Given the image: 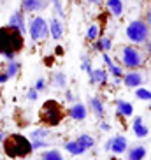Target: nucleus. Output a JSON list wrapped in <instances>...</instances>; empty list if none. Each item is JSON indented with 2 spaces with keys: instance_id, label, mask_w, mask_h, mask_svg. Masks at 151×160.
<instances>
[{
  "instance_id": "obj_1",
  "label": "nucleus",
  "mask_w": 151,
  "mask_h": 160,
  "mask_svg": "<svg viewBox=\"0 0 151 160\" xmlns=\"http://www.w3.org/2000/svg\"><path fill=\"white\" fill-rule=\"evenodd\" d=\"M25 48V35L19 30L12 28L9 25L0 27V57H4L5 62L16 60L18 53Z\"/></svg>"
},
{
  "instance_id": "obj_2",
  "label": "nucleus",
  "mask_w": 151,
  "mask_h": 160,
  "mask_svg": "<svg viewBox=\"0 0 151 160\" xmlns=\"http://www.w3.org/2000/svg\"><path fill=\"white\" fill-rule=\"evenodd\" d=\"M2 142H4V153L9 158H25L33 151L32 141L21 134H11V136L4 137Z\"/></svg>"
},
{
  "instance_id": "obj_3",
  "label": "nucleus",
  "mask_w": 151,
  "mask_h": 160,
  "mask_svg": "<svg viewBox=\"0 0 151 160\" xmlns=\"http://www.w3.org/2000/svg\"><path fill=\"white\" fill-rule=\"evenodd\" d=\"M119 63L128 71H137L146 63V55L134 44H125L119 49Z\"/></svg>"
},
{
  "instance_id": "obj_4",
  "label": "nucleus",
  "mask_w": 151,
  "mask_h": 160,
  "mask_svg": "<svg viewBox=\"0 0 151 160\" xmlns=\"http://www.w3.org/2000/svg\"><path fill=\"white\" fill-rule=\"evenodd\" d=\"M151 35V30L144 19H132L125 27V37L134 46H142Z\"/></svg>"
},
{
  "instance_id": "obj_5",
  "label": "nucleus",
  "mask_w": 151,
  "mask_h": 160,
  "mask_svg": "<svg viewBox=\"0 0 151 160\" xmlns=\"http://www.w3.org/2000/svg\"><path fill=\"white\" fill-rule=\"evenodd\" d=\"M39 118H41V122L44 125H47V127H56V125H60L61 120H63V108H61V104L55 99H47L42 104L41 111H39Z\"/></svg>"
},
{
  "instance_id": "obj_6",
  "label": "nucleus",
  "mask_w": 151,
  "mask_h": 160,
  "mask_svg": "<svg viewBox=\"0 0 151 160\" xmlns=\"http://www.w3.org/2000/svg\"><path fill=\"white\" fill-rule=\"evenodd\" d=\"M27 33L33 42H41L49 37V25L42 16H33L27 23Z\"/></svg>"
},
{
  "instance_id": "obj_7",
  "label": "nucleus",
  "mask_w": 151,
  "mask_h": 160,
  "mask_svg": "<svg viewBox=\"0 0 151 160\" xmlns=\"http://www.w3.org/2000/svg\"><path fill=\"white\" fill-rule=\"evenodd\" d=\"M104 150H105V151H111V153H114V155H123V153L128 150L127 137L121 136V134L109 137L107 141L104 142Z\"/></svg>"
},
{
  "instance_id": "obj_8",
  "label": "nucleus",
  "mask_w": 151,
  "mask_h": 160,
  "mask_svg": "<svg viewBox=\"0 0 151 160\" xmlns=\"http://www.w3.org/2000/svg\"><path fill=\"white\" fill-rule=\"evenodd\" d=\"M121 83L127 86V88L135 90V88H139V86L144 85V74H142V72H139V71H128V72H125V74H123Z\"/></svg>"
},
{
  "instance_id": "obj_9",
  "label": "nucleus",
  "mask_w": 151,
  "mask_h": 160,
  "mask_svg": "<svg viewBox=\"0 0 151 160\" xmlns=\"http://www.w3.org/2000/svg\"><path fill=\"white\" fill-rule=\"evenodd\" d=\"M67 114L74 122H85L86 116H88V108H86L85 104H81L79 100H76V102L71 104V108L67 109Z\"/></svg>"
},
{
  "instance_id": "obj_10",
  "label": "nucleus",
  "mask_w": 151,
  "mask_h": 160,
  "mask_svg": "<svg viewBox=\"0 0 151 160\" xmlns=\"http://www.w3.org/2000/svg\"><path fill=\"white\" fill-rule=\"evenodd\" d=\"M49 25V35H51L53 41H60L63 37V33H65V25L61 21V18L58 16H51V19L47 21Z\"/></svg>"
},
{
  "instance_id": "obj_11",
  "label": "nucleus",
  "mask_w": 151,
  "mask_h": 160,
  "mask_svg": "<svg viewBox=\"0 0 151 160\" xmlns=\"http://www.w3.org/2000/svg\"><path fill=\"white\" fill-rule=\"evenodd\" d=\"M9 27H12V28H16V30H19V32L23 33H27V18H25V12L21 9L19 11H14L12 14H11V18H9Z\"/></svg>"
},
{
  "instance_id": "obj_12",
  "label": "nucleus",
  "mask_w": 151,
  "mask_h": 160,
  "mask_svg": "<svg viewBox=\"0 0 151 160\" xmlns=\"http://www.w3.org/2000/svg\"><path fill=\"white\" fill-rule=\"evenodd\" d=\"M49 5V0H21V11L23 12H39Z\"/></svg>"
},
{
  "instance_id": "obj_13",
  "label": "nucleus",
  "mask_w": 151,
  "mask_h": 160,
  "mask_svg": "<svg viewBox=\"0 0 151 160\" xmlns=\"http://www.w3.org/2000/svg\"><path fill=\"white\" fill-rule=\"evenodd\" d=\"M88 76H90V85L93 86H105L109 83V78H111L105 69H93Z\"/></svg>"
},
{
  "instance_id": "obj_14",
  "label": "nucleus",
  "mask_w": 151,
  "mask_h": 160,
  "mask_svg": "<svg viewBox=\"0 0 151 160\" xmlns=\"http://www.w3.org/2000/svg\"><path fill=\"white\" fill-rule=\"evenodd\" d=\"M88 104H90V111H91V114H93L95 118L102 120V118L105 116V104H104V100L100 99L99 95H95V97H90Z\"/></svg>"
},
{
  "instance_id": "obj_15",
  "label": "nucleus",
  "mask_w": 151,
  "mask_h": 160,
  "mask_svg": "<svg viewBox=\"0 0 151 160\" xmlns=\"http://www.w3.org/2000/svg\"><path fill=\"white\" fill-rule=\"evenodd\" d=\"M91 49L97 53H107L113 49V39L109 35H99V39H95L91 42Z\"/></svg>"
},
{
  "instance_id": "obj_16",
  "label": "nucleus",
  "mask_w": 151,
  "mask_h": 160,
  "mask_svg": "<svg viewBox=\"0 0 151 160\" xmlns=\"http://www.w3.org/2000/svg\"><path fill=\"white\" fill-rule=\"evenodd\" d=\"M132 130H134V136L137 139H144V137L149 136V127L144 123V118L142 116H135L132 122Z\"/></svg>"
},
{
  "instance_id": "obj_17",
  "label": "nucleus",
  "mask_w": 151,
  "mask_h": 160,
  "mask_svg": "<svg viewBox=\"0 0 151 160\" xmlns=\"http://www.w3.org/2000/svg\"><path fill=\"white\" fill-rule=\"evenodd\" d=\"M105 5L114 18H121L125 14V2L123 0H105Z\"/></svg>"
},
{
  "instance_id": "obj_18",
  "label": "nucleus",
  "mask_w": 151,
  "mask_h": 160,
  "mask_svg": "<svg viewBox=\"0 0 151 160\" xmlns=\"http://www.w3.org/2000/svg\"><path fill=\"white\" fill-rule=\"evenodd\" d=\"M125 153H127V160H144V158H146V155H148L146 148H144L142 144L130 146Z\"/></svg>"
},
{
  "instance_id": "obj_19",
  "label": "nucleus",
  "mask_w": 151,
  "mask_h": 160,
  "mask_svg": "<svg viewBox=\"0 0 151 160\" xmlns=\"http://www.w3.org/2000/svg\"><path fill=\"white\" fill-rule=\"evenodd\" d=\"M116 114L121 116V118L134 116V106L128 102V100H123V99L116 100Z\"/></svg>"
},
{
  "instance_id": "obj_20",
  "label": "nucleus",
  "mask_w": 151,
  "mask_h": 160,
  "mask_svg": "<svg viewBox=\"0 0 151 160\" xmlns=\"http://www.w3.org/2000/svg\"><path fill=\"white\" fill-rule=\"evenodd\" d=\"M63 148H65V151L69 153V155H72V157L85 155L86 151H88V150L85 148V146H81L79 142L76 141V139H74V141H67L65 144H63Z\"/></svg>"
},
{
  "instance_id": "obj_21",
  "label": "nucleus",
  "mask_w": 151,
  "mask_h": 160,
  "mask_svg": "<svg viewBox=\"0 0 151 160\" xmlns=\"http://www.w3.org/2000/svg\"><path fill=\"white\" fill-rule=\"evenodd\" d=\"M67 83H69V78H67V74L63 71H56L51 76V85L56 90H65Z\"/></svg>"
},
{
  "instance_id": "obj_22",
  "label": "nucleus",
  "mask_w": 151,
  "mask_h": 160,
  "mask_svg": "<svg viewBox=\"0 0 151 160\" xmlns=\"http://www.w3.org/2000/svg\"><path fill=\"white\" fill-rule=\"evenodd\" d=\"M19 69H21V65H19V62L16 60H9V62H5V74L9 76V79H12V78H16L19 72Z\"/></svg>"
},
{
  "instance_id": "obj_23",
  "label": "nucleus",
  "mask_w": 151,
  "mask_h": 160,
  "mask_svg": "<svg viewBox=\"0 0 151 160\" xmlns=\"http://www.w3.org/2000/svg\"><path fill=\"white\" fill-rule=\"evenodd\" d=\"M76 141L79 142L81 146H85L86 150H91V148H95V137L90 136V134H79V136L76 137Z\"/></svg>"
},
{
  "instance_id": "obj_24",
  "label": "nucleus",
  "mask_w": 151,
  "mask_h": 160,
  "mask_svg": "<svg viewBox=\"0 0 151 160\" xmlns=\"http://www.w3.org/2000/svg\"><path fill=\"white\" fill-rule=\"evenodd\" d=\"M137 100H142V102H151V88H144V86H139V88L134 90Z\"/></svg>"
},
{
  "instance_id": "obj_25",
  "label": "nucleus",
  "mask_w": 151,
  "mask_h": 160,
  "mask_svg": "<svg viewBox=\"0 0 151 160\" xmlns=\"http://www.w3.org/2000/svg\"><path fill=\"white\" fill-rule=\"evenodd\" d=\"M79 62H81L79 69H81L83 72H86V74H90V72L93 71V63H91V58H90V55H86V53H81Z\"/></svg>"
},
{
  "instance_id": "obj_26",
  "label": "nucleus",
  "mask_w": 151,
  "mask_h": 160,
  "mask_svg": "<svg viewBox=\"0 0 151 160\" xmlns=\"http://www.w3.org/2000/svg\"><path fill=\"white\" fill-rule=\"evenodd\" d=\"M100 35V28L97 23H91L90 27H88V30H86V41L88 42H93L95 39H99Z\"/></svg>"
},
{
  "instance_id": "obj_27",
  "label": "nucleus",
  "mask_w": 151,
  "mask_h": 160,
  "mask_svg": "<svg viewBox=\"0 0 151 160\" xmlns=\"http://www.w3.org/2000/svg\"><path fill=\"white\" fill-rule=\"evenodd\" d=\"M41 160H63V157H61V153L58 150H47L42 153Z\"/></svg>"
},
{
  "instance_id": "obj_28",
  "label": "nucleus",
  "mask_w": 151,
  "mask_h": 160,
  "mask_svg": "<svg viewBox=\"0 0 151 160\" xmlns=\"http://www.w3.org/2000/svg\"><path fill=\"white\" fill-rule=\"evenodd\" d=\"M49 4L53 5V11H55V14H56L58 18H63V16H65V11H63L61 0H49Z\"/></svg>"
},
{
  "instance_id": "obj_29",
  "label": "nucleus",
  "mask_w": 151,
  "mask_h": 160,
  "mask_svg": "<svg viewBox=\"0 0 151 160\" xmlns=\"http://www.w3.org/2000/svg\"><path fill=\"white\" fill-rule=\"evenodd\" d=\"M30 137H32V139H47V137H49V132H47L46 128H33V130L30 132Z\"/></svg>"
},
{
  "instance_id": "obj_30",
  "label": "nucleus",
  "mask_w": 151,
  "mask_h": 160,
  "mask_svg": "<svg viewBox=\"0 0 151 160\" xmlns=\"http://www.w3.org/2000/svg\"><path fill=\"white\" fill-rule=\"evenodd\" d=\"M47 146H51L47 139H32V148L33 150H41V148H47Z\"/></svg>"
},
{
  "instance_id": "obj_31",
  "label": "nucleus",
  "mask_w": 151,
  "mask_h": 160,
  "mask_svg": "<svg viewBox=\"0 0 151 160\" xmlns=\"http://www.w3.org/2000/svg\"><path fill=\"white\" fill-rule=\"evenodd\" d=\"M46 86H47V81L44 79V78H39L37 81H35V85H33V88L37 90L39 93H41V92H44V90H46Z\"/></svg>"
},
{
  "instance_id": "obj_32",
  "label": "nucleus",
  "mask_w": 151,
  "mask_h": 160,
  "mask_svg": "<svg viewBox=\"0 0 151 160\" xmlns=\"http://www.w3.org/2000/svg\"><path fill=\"white\" fill-rule=\"evenodd\" d=\"M27 99L30 100V102H37L39 99V92L35 88H28L27 90Z\"/></svg>"
},
{
  "instance_id": "obj_33",
  "label": "nucleus",
  "mask_w": 151,
  "mask_h": 160,
  "mask_svg": "<svg viewBox=\"0 0 151 160\" xmlns=\"http://www.w3.org/2000/svg\"><path fill=\"white\" fill-rule=\"evenodd\" d=\"M65 102H69V104L76 102V95H74V92H72V90H67L65 88Z\"/></svg>"
},
{
  "instance_id": "obj_34",
  "label": "nucleus",
  "mask_w": 151,
  "mask_h": 160,
  "mask_svg": "<svg viewBox=\"0 0 151 160\" xmlns=\"http://www.w3.org/2000/svg\"><path fill=\"white\" fill-rule=\"evenodd\" d=\"M99 127H100V130H102V132H111V123H107V122L104 120V118L100 120Z\"/></svg>"
},
{
  "instance_id": "obj_35",
  "label": "nucleus",
  "mask_w": 151,
  "mask_h": 160,
  "mask_svg": "<svg viewBox=\"0 0 151 160\" xmlns=\"http://www.w3.org/2000/svg\"><path fill=\"white\" fill-rule=\"evenodd\" d=\"M144 21L148 23V27H149V30H151V5L146 9V14H144Z\"/></svg>"
},
{
  "instance_id": "obj_36",
  "label": "nucleus",
  "mask_w": 151,
  "mask_h": 160,
  "mask_svg": "<svg viewBox=\"0 0 151 160\" xmlns=\"http://www.w3.org/2000/svg\"><path fill=\"white\" fill-rule=\"evenodd\" d=\"M142 46H144V53H146L148 57H149V55H151V37H149V39H148L146 42L142 44Z\"/></svg>"
},
{
  "instance_id": "obj_37",
  "label": "nucleus",
  "mask_w": 151,
  "mask_h": 160,
  "mask_svg": "<svg viewBox=\"0 0 151 160\" xmlns=\"http://www.w3.org/2000/svg\"><path fill=\"white\" fill-rule=\"evenodd\" d=\"M9 81V76L5 74V72H0V85H5Z\"/></svg>"
},
{
  "instance_id": "obj_38",
  "label": "nucleus",
  "mask_w": 151,
  "mask_h": 160,
  "mask_svg": "<svg viewBox=\"0 0 151 160\" xmlns=\"http://www.w3.org/2000/svg\"><path fill=\"white\" fill-rule=\"evenodd\" d=\"M88 4H93V5H99V4H102V0H86Z\"/></svg>"
},
{
  "instance_id": "obj_39",
  "label": "nucleus",
  "mask_w": 151,
  "mask_h": 160,
  "mask_svg": "<svg viewBox=\"0 0 151 160\" xmlns=\"http://www.w3.org/2000/svg\"><path fill=\"white\" fill-rule=\"evenodd\" d=\"M55 53H56V55H63V48H61V46H56V51H55Z\"/></svg>"
},
{
  "instance_id": "obj_40",
  "label": "nucleus",
  "mask_w": 151,
  "mask_h": 160,
  "mask_svg": "<svg viewBox=\"0 0 151 160\" xmlns=\"http://www.w3.org/2000/svg\"><path fill=\"white\" fill-rule=\"evenodd\" d=\"M4 137H5V136H4V132H2V130H0V142H2V141H4Z\"/></svg>"
},
{
  "instance_id": "obj_41",
  "label": "nucleus",
  "mask_w": 151,
  "mask_h": 160,
  "mask_svg": "<svg viewBox=\"0 0 151 160\" xmlns=\"http://www.w3.org/2000/svg\"><path fill=\"white\" fill-rule=\"evenodd\" d=\"M109 160H118V158H116V157H113V158H109Z\"/></svg>"
},
{
  "instance_id": "obj_42",
  "label": "nucleus",
  "mask_w": 151,
  "mask_h": 160,
  "mask_svg": "<svg viewBox=\"0 0 151 160\" xmlns=\"http://www.w3.org/2000/svg\"><path fill=\"white\" fill-rule=\"evenodd\" d=\"M149 67H151V55H149Z\"/></svg>"
},
{
  "instance_id": "obj_43",
  "label": "nucleus",
  "mask_w": 151,
  "mask_h": 160,
  "mask_svg": "<svg viewBox=\"0 0 151 160\" xmlns=\"http://www.w3.org/2000/svg\"><path fill=\"white\" fill-rule=\"evenodd\" d=\"M149 111H151V106H149Z\"/></svg>"
},
{
  "instance_id": "obj_44",
  "label": "nucleus",
  "mask_w": 151,
  "mask_h": 160,
  "mask_svg": "<svg viewBox=\"0 0 151 160\" xmlns=\"http://www.w3.org/2000/svg\"><path fill=\"white\" fill-rule=\"evenodd\" d=\"M149 2H151V0H149Z\"/></svg>"
}]
</instances>
